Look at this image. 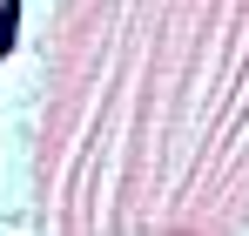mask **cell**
Segmentation results:
<instances>
[{"mask_svg":"<svg viewBox=\"0 0 249 236\" xmlns=\"http://www.w3.org/2000/svg\"><path fill=\"white\" fill-rule=\"evenodd\" d=\"M14 40H20V0H0V61L14 54Z\"/></svg>","mask_w":249,"mask_h":236,"instance_id":"obj_1","label":"cell"}]
</instances>
